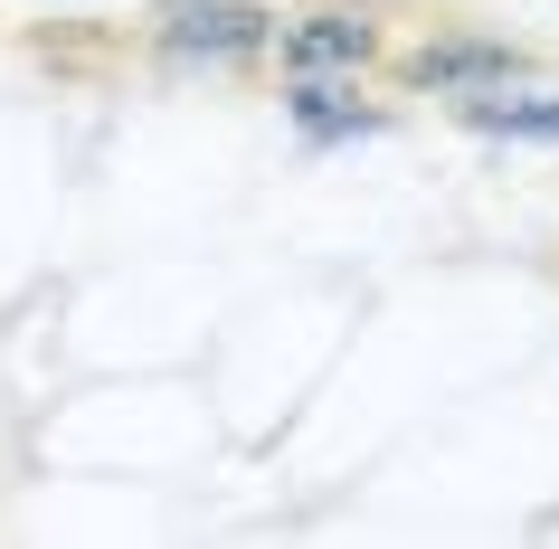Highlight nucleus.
<instances>
[{
    "label": "nucleus",
    "mask_w": 559,
    "mask_h": 549,
    "mask_svg": "<svg viewBox=\"0 0 559 549\" xmlns=\"http://www.w3.org/2000/svg\"><path fill=\"white\" fill-rule=\"evenodd\" d=\"M285 29L265 0H162V48L171 58H257Z\"/></svg>",
    "instance_id": "nucleus-1"
},
{
    "label": "nucleus",
    "mask_w": 559,
    "mask_h": 549,
    "mask_svg": "<svg viewBox=\"0 0 559 549\" xmlns=\"http://www.w3.org/2000/svg\"><path fill=\"white\" fill-rule=\"evenodd\" d=\"M522 48H512V38H427V48H408V58H399V76H408V86H437L445 105H455V95H484V86H522Z\"/></svg>",
    "instance_id": "nucleus-2"
},
{
    "label": "nucleus",
    "mask_w": 559,
    "mask_h": 549,
    "mask_svg": "<svg viewBox=\"0 0 559 549\" xmlns=\"http://www.w3.org/2000/svg\"><path fill=\"white\" fill-rule=\"evenodd\" d=\"M380 58V29L360 10H304L285 29V76H360Z\"/></svg>",
    "instance_id": "nucleus-3"
},
{
    "label": "nucleus",
    "mask_w": 559,
    "mask_h": 549,
    "mask_svg": "<svg viewBox=\"0 0 559 549\" xmlns=\"http://www.w3.org/2000/svg\"><path fill=\"white\" fill-rule=\"evenodd\" d=\"M455 123L465 133H502V143H559V95L484 86V95H455Z\"/></svg>",
    "instance_id": "nucleus-4"
},
{
    "label": "nucleus",
    "mask_w": 559,
    "mask_h": 549,
    "mask_svg": "<svg viewBox=\"0 0 559 549\" xmlns=\"http://www.w3.org/2000/svg\"><path fill=\"white\" fill-rule=\"evenodd\" d=\"M285 105H295V123L313 133V143H342V133H380V115H360V105L332 86V76H295V95H285Z\"/></svg>",
    "instance_id": "nucleus-5"
}]
</instances>
